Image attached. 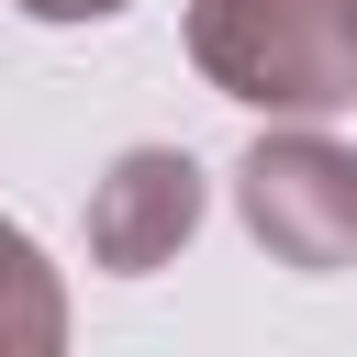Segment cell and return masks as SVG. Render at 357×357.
<instances>
[{
    "label": "cell",
    "mask_w": 357,
    "mask_h": 357,
    "mask_svg": "<svg viewBox=\"0 0 357 357\" xmlns=\"http://www.w3.org/2000/svg\"><path fill=\"white\" fill-rule=\"evenodd\" d=\"M178 33H190L201 89H223L268 123L357 112V0H190Z\"/></svg>",
    "instance_id": "obj_1"
},
{
    "label": "cell",
    "mask_w": 357,
    "mask_h": 357,
    "mask_svg": "<svg viewBox=\"0 0 357 357\" xmlns=\"http://www.w3.org/2000/svg\"><path fill=\"white\" fill-rule=\"evenodd\" d=\"M234 212L301 279L357 268V145H335L324 123H268L234 156Z\"/></svg>",
    "instance_id": "obj_2"
},
{
    "label": "cell",
    "mask_w": 357,
    "mask_h": 357,
    "mask_svg": "<svg viewBox=\"0 0 357 357\" xmlns=\"http://www.w3.org/2000/svg\"><path fill=\"white\" fill-rule=\"evenodd\" d=\"M201 212H212V178H201L190 145H123L89 178V268L145 279V268H167L201 234Z\"/></svg>",
    "instance_id": "obj_3"
},
{
    "label": "cell",
    "mask_w": 357,
    "mask_h": 357,
    "mask_svg": "<svg viewBox=\"0 0 357 357\" xmlns=\"http://www.w3.org/2000/svg\"><path fill=\"white\" fill-rule=\"evenodd\" d=\"M11 11H22V22H112L123 0H11Z\"/></svg>",
    "instance_id": "obj_4"
}]
</instances>
